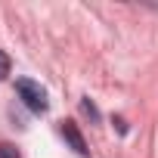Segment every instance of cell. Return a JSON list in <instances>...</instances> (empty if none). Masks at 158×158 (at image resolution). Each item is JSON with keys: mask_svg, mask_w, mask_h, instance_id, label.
Instances as JSON below:
<instances>
[{"mask_svg": "<svg viewBox=\"0 0 158 158\" xmlns=\"http://www.w3.org/2000/svg\"><path fill=\"white\" fill-rule=\"evenodd\" d=\"M84 112H87V115H90V118H99V115H96V109H93V106H90V99H84Z\"/></svg>", "mask_w": 158, "mask_h": 158, "instance_id": "5b68a950", "label": "cell"}, {"mask_svg": "<svg viewBox=\"0 0 158 158\" xmlns=\"http://www.w3.org/2000/svg\"><path fill=\"white\" fill-rule=\"evenodd\" d=\"M16 90H19V99H22L31 112H47V90H44L40 84L22 77V81H16Z\"/></svg>", "mask_w": 158, "mask_h": 158, "instance_id": "6da1fadb", "label": "cell"}, {"mask_svg": "<svg viewBox=\"0 0 158 158\" xmlns=\"http://www.w3.org/2000/svg\"><path fill=\"white\" fill-rule=\"evenodd\" d=\"M62 136H65V139L71 143V149H74L77 155H84V152H87V143H84L81 130L74 127V121H65V124H62Z\"/></svg>", "mask_w": 158, "mask_h": 158, "instance_id": "7a4b0ae2", "label": "cell"}, {"mask_svg": "<svg viewBox=\"0 0 158 158\" xmlns=\"http://www.w3.org/2000/svg\"><path fill=\"white\" fill-rule=\"evenodd\" d=\"M6 74H10V56H6L3 50H0V81H3Z\"/></svg>", "mask_w": 158, "mask_h": 158, "instance_id": "277c9868", "label": "cell"}, {"mask_svg": "<svg viewBox=\"0 0 158 158\" xmlns=\"http://www.w3.org/2000/svg\"><path fill=\"white\" fill-rule=\"evenodd\" d=\"M0 158H19L16 146H10V143H0Z\"/></svg>", "mask_w": 158, "mask_h": 158, "instance_id": "3957f363", "label": "cell"}]
</instances>
